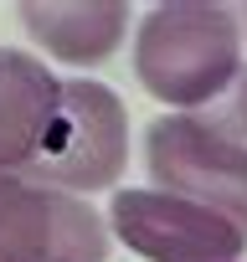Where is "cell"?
Returning a JSON list of instances; mask_svg holds the SVG:
<instances>
[{"mask_svg":"<svg viewBox=\"0 0 247 262\" xmlns=\"http://www.w3.org/2000/svg\"><path fill=\"white\" fill-rule=\"evenodd\" d=\"M134 72L175 113H196L216 103L242 72L237 11L211 6V0L155 6L134 36Z\"/></svg>","mask_w":247,"mask_h":262,"instance_id":"cell-1","label":"cell"},{"mask_svg":"<svg viewBox=\"0 0 247 262\" xmlns=\"http://www.w3.org/2000/svg\"><path fill=\"white\" fill-rule=\"evenodd\" d=\"M123 160H129V113H123L118 93L93 77H62L57 118L36 160L21 170V180L88 201L93 190L118 185Z\"/></svg>","mask_w":247,"mask_h":262,"instance_id":"cell-2","label":"cell"},{"mask_svg":"<svg viewBox=\"0 0 247 262\" xmlns=\"http://www.w3.org/2000/svg\"><path fill=\"white\" fill-rule=\"evenodd\" d=\"M145 160L165 195L211 206L247 236V144L206 113H160L145 128Z\"/></svg>","mask_w":247,"mask_h":262,"instance_id":"cell-3","label":"cell"},{"mask_svg":"<svg viewBox=\"0 0 247 262\" xmlns=\"http://www.w3.org/2000/svg\"><path fill=\"white\" fill-rule=\"evenodd\" d=\"M0 262H108V226L83 195L0 170Z\"/></svg>","mask_w":247,"mask_h":262,"instance_id":"cell-4","label":"cell"},{"mask_svg":"<svg viewBox=\"0 0 247 262\" xmlns=\"http://www.w3.org/2000/svg\"><path fill=\"white\" fill-rule=\"evenodd\" d=\"M108 226L129 252L150 262H237L247 247V236L227 216L165 190H113Z\"/></svg>","mask_w":247,"mask_h":262,"instance_id":"cell-5","label":"cell"},{"mask_svg":"<svg viewBox=\"0 0 247 262\" xmlns=\"http://www.w3.org/2000/svg\"><path fill=\"white\" fill-rule=\"evenodd\" d=\"M57 98H62V77H52L47 62L16 47H0V170L21 175L36 160L57 118Z\"/></svg>","mask_w":247,"mask_h":262,"instance_id":"cell-6","label":"cell"},{"mask_svg":"<svg viewBox=\"0 0 247 262\" xmlns=\"http://www.w3.org/2000/svg\"><path fill=\"white\" fill-rule=\"evenodd\" d=\"M21 21L47 57L93 67L118 52L129 31V6L123 0H26Z\"/></svg>","mask_w":247,"mask_h":262,"instance_id":"cell-7","label":"cell"},{"mask_svg":"<svg viewBox=\"0 0 247 262\" xmlns=\"http://www.w3.org/2000/svg\"><path fill=\"white\" fill-rule=\"evenodd\" d=\"M196 113H206V118H216L227 134H237L242 144H247V67L232 77V88L216 98V103H206V108H196Z\"/></svg>","mask_w":247,"mask_h":262,"instance_id":"cell-8","label":"cell"},{"mask_svg":"<svg viewBox=\"0 0 247 262\" xmlns=\"http://www.w3.org/2000/svg\"><path fill=\"white\" fill-rule=\"evenodd\" d=\"M237 26H242V31H247V11H242V21H237Z\"/></svg>","mask_w":247,"mask_h":262,"instance_id":"cell-9","label":"cell"}]
</instances>
